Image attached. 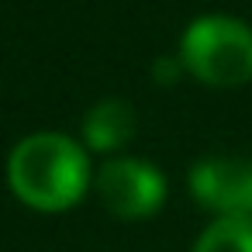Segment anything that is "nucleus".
I'll return each instance as SVG.
<instances>
[{"mask_svg": "<svg viewBox=\"0 0 252 252\" xmlns=\"http://www.w3.org/2000/svg\"><path fill=\"white\" fill-rule=\"evenodd\" d=\"M252 166L228 159V156H211L200 159L190 169V190L200 200V207L214 211L218 218H235V214H252Z\"/></svg>", "mask_w": 252, "mask_h": 252, "instance_id": "obj_4", "label": "nucleus"}, {"mask_svg": "<svg viewBox=\"0 0 252 252\" xmlns=\"http://www.w3.org/2000/svg\"><path fill=\"white\" fill-rule=\"evenodd\" d=\"M135 125H138L135 111L125 100L111 97V100H100V104H94L87 111V118H83V142L94 152H118L121 145L131 142Z\"/></svg>", "mask_w": 252, "mask_h": 252, "instance_id": "obj_5", "label": "nucleus"}, {"mask_svg": "<svg viewBox=\"0 0 252 252\" xmlns=\"http://www.w3.org/2000/svg\"><path fill=\"white\" fill-rule=\"evenodd\" d=\"M7 183L21 204L56 214L80 204L94 176L80 142L59 131H38L14 145L7 159Z\"/></svg>", "mask_w": 252, "mask_h": 252, "instance_id": "obj_1", "label": "nucleus"}, {"mask_svg": "<svg viewBox=\"0 0 252 252\" xmlns=\"http://www.w3.org/2000/svg\"><path fill=\"white\" fill-rule=\"evenodd\" d=\"M193 252H252V214L214 218L197 238Z\"/></svg>", "mask_w": 252, "mask_h": 252, "instance_id": "obj_6", "label": "nucleus"}, {"mask_svg": "<svg viewBox=\"0 0 252 252\" xmlns=\"http://www.w3.org/2000/svg\"><path fill=\"white\" fill-rule=\"evenodd\" d=\"M249 193H252V183H249Z\"/></svg>", "mask_w": 252, "mask_h": 252, "instance_id": "obj_8", "label": "nucleus"}, {"mask_svg": "<svg viewBox=\"0 0 252 252\" xmlns=\"http://www.w3.org/2000/svg\"><path fill=\"white\" fill-rule=\"evenodd\" d=\"M94 187H97L100 204L121 221L149 218L166 200V176L152 162L131 159V156L104 162L94 176Z\"/></svg>", "mask_w": 252, "mask_h": 252, "instance_id": "obj_3", "label": "nucleus"}, {"mask_svg": "<svg viewBox=\"0 0 252 252\" xmlns=\"http://www.w3.org/2000/svg\"><path fill=\"white\" fill-rule=\"evenodd\" d=\"M180 59L207 87H238L252 80V28L228 14L197 18L180 38Z\"/></svg>", "mask_w": 252, "mask_h": 252, "instance_id": "obj_2", "label": "nucleus"}, {"mask_svg": "<svg viewBox=\"0 0 252 252\" xmlns=\"http://www.w3.org/2000/svg\"><path fill=\"white\" fill-rule=\"evenodd\" d=\"M183 73H187V66H183L180 56H176V59H173V56H162V59L152 63V80H156V83H166V87H169V83H176Z\"/></svg>", "mask_w": 252, "mask_h": 252, "instance_id": "obj_7", "label": "nucleus"}]
</instances>
